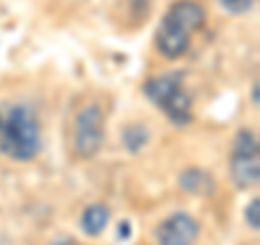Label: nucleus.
Returning <instances> with one entry per match:
<instances>
[{"label":"nucleus","mask_w":260,"mask_h":245,"mask_svg":"<svg viewBox=\"0 0 260 245\" xmlns=\"http://www.w3.org/2000/svg\"><path fill=\"white\" fill-rule=\"evenodd\" d=\"M52 245H80L76 241H72V239H61V241H54Z\"/></svg>","instance_id":"nucleus-14"},{"label":"nucleus","mask_w":260,"mask_h":245,"mask_svg":"<svg viewBox=\"0 0 260 245\" xmlns=\"http://www.w3.org/2000/svg\"><path fill=\"white\" fill-rule=\"evenodd\" d=\"M217 3L230 13H245L254 7L256 0H217Z\"/></svg>","instance_id":"nucleus-12"},{"label":"nucleus","mask_w":260,"mask_h":245,"mask_svg":"<svg viewBox=\"0 0 260 245\" xmlns=\"http://www.w3.org/2000/svg\"><path fill=\"white\" fill-rule=\"evenodd\" d=\"M162 20L167 22H174L176 26L184 28L186 33H193L204 26L206 22V11L204 7L195 0H178L172 7L167 9V13L162 15Z\"/></svg>","instance_id":"nucleus-7"},{"label":"nucleus","mask_w":260,"mask_h":245,"mask_svg":"<svg viewBox=\"0 0 260 245\" xmlns=\"http://www.w3.org/2000/svg\"><path fill=\"white\" fill-rule=\"evenodd\" d=\"M230 178L241 189H254L260 180V159L258 152H232Z\"/></svg>","instance_id":"nucleus-6"},{"label":"nucleus","mask_w":260,"mask_h":245,"mask_svg":"<svg viewBox=\"0 0 260 245\" xmlns=\"http://www.w3.org/2000/svg\"><path fill=\"white\" fill-rule=\"evenodd\" d=\"M251 102H254V104H256V107H258V104H260V100H258V83H256L254 87H251Z\"/></svg>","instance_id":"nucleus-13"},{"label":"nucleus","mask_w":260,"mask_h":245,"mask_svg":"<svg viewBox=\"0 0 260 245\" xmlns=\"http://www.w3.org/2000/svg\"><path fill=\"white\" fill-rule=\"evenodd\" d=\"M178 182H180V187L186 193H193V195H210L215 191V182L210 178V174L198 167L184 169L180 178H178Z\"/></svg>","instance_id":"nucleus-8"},{"label":"nucleus","mask_w":260,"mask_h":245,"mask_svg":"<svg viewBox=\"0 0 260 245\" xmlns=\"http://www.w3.org/2000/svg\"><path fill=\"white\" fill-rule=\"evenodd\" d=\"M150 139V133L139 124H133L124 130V145L130 152H139Z\"/></svg>","instance_id":"nucleus-10"},{"label":"nucleus","mask_w":260,"mask_h":245,"mask_svg":"<svg viewBox=\"0 0 260 245\" xmlns=\"http://www.w3.org/2000/svg\"><path fill=\"white\" fill-rule=\"evenodd\" d=\"M245 222L251 230H260V200L254 198L245 208Z\"/></svg>","instance_id":"nucleus-11"},{"label":"nucleus","mask_w":260,"mask_h":245,"mask_svg":"<svg viewBox=\"0 0 260 245\" xmlns=\"http://www.w3.org/2000/svg\"><path fill=\"white\" fill-rule=\"evenodd\" d=\"M109 219H111L109 206H104V204H91L80 215V228H83V232L87 236H98L109 226Z\"/></svg>","instance_id":"nucleus-9"},{"label":"nucleus","mask_w":260,"mask_h":245,"mask_svg":"<svg viewBox=\"0 0 260 245\" xmlns=\"http://www.w3.org/2000/svg\"><path fill=\"white\" fill-rule=\"evenodd\" d=\"M143 96L156 109L165 113L176 126H186L193 119L191 96L182 89L180 72H169V74H160L145 80Z\"/></svg>","instance_id":"nucleus-2"},{"label":"nucleus","mask_w":260,"mask_h":245,"mask_svg":"<svg viewBox=\"0 0 260 245\" xmlns=\"http://www.w3.org/2000/svg\"><path fill=\"white\" fill-rule=\"evenodd\" d=\"M107 137V124L104 113L98 104H89L76 115L74 130H72V148L78 159H93L104 145Z\"/></svg>","instance_id":"nucleus-3"},{"label":"nucleus","mask_w":260,"mask_h":245,"mask_svg":"<svg viewBox=\"0 0 260 245\" xmlns=\"http://www.w3.org/2000/svg\"><path fill=\"white\" fill-rule=\"evenodd\" d=\"M154 236L158 245H195L200 236V224L191 215L176 213L158 224Z\"/></svg>","instance_id":"nucleus-4"},{"label":"nucleus","mask_w":260,"mask_h":245,"mask_svg":"<svg viewBox=\"0 0 260 245\" xmlns=\"http://www.w3.org/2000/svg\"><path fill=\"white\" fill-rule=\"evenodd\" d=\"M154 44H156L158 52L167 59H178L189 50L191 44V33H186L184 28L176 26L174 22L162 20L160 26L156 28V35H154Z\"/></svg>","instance_id":"nucleus-5"},{"label":"nucleus","mask_w":260,"mask_h":245,"mask_svg":"<svg viewBox=\"0 0 260 245\" xmlns=\"http://www.w3.org/2000/svg\"><path fill=\"white\" fill-rule=\"evenodd\" d=\"M42 150V130L28 104H11L0 111V152L7 159L26 163Z\"/></svg>","instance_id":"nucleus-1"}]
</instances>
